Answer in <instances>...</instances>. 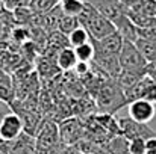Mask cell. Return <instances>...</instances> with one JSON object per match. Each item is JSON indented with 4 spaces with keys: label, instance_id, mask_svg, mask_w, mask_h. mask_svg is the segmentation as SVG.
<instances>
[{
    "label": "cell",
    "instance_id": "cell-1",
    "mask_svg": "<svg viewBox=\"0 0 156 154\" xmlns=\"http://www.w3.org/2000/svg\"><path fill=\"white\" fill-rule=\"evenodd\" d=\"M77 18H79L80 26L88 30L91 39H94V41H100V39H103V38L117 32L115 24L111 20H108L105 15H102L87 0H85V8H83L82 14Z\"/></svg>",
    "mask_w": 156,
    "mask_h": 154
},
{
    "label": "cell",
    "instance_id": "cell-2",
    "mask_svg": "<svg viewBox=\"0 0 156 154\" xmlns=\"http://www.w3.org/2000/svg\"><path fill=\"white\" fill-rule=\"evenodd\" d=\"M126 104L127 103L124 97V91L117 85L115 80L102 85L100 89L97 91V106L105 115H112Z\"/></svg>",
    "mask_w": 156,
    "mask_h": 154
},
{
    "label": "cell",
    "instance_id": "cell-3",
    "mask_svg": "<svg viewBox=\"0 0 156 154\" xmlns=\"http://www.w3.org/2000/svg\"><path fill=\"white\" fill-rule=\"evenodd\" d=\"M118 60H120L121 70L146 71L147 60L144 59L141 51L138 50L135 43H130V41H124L123 43V49H121L120 54H118Z\"/></svg>",
    "mask_w": 156,
    "mask_h": 154
},
{
    "label": "cell",
    "instance_id": "cell-4",
    "mask_svg": "<svg viewBox=\"0 0 156 154\" xmlns=\"http://www.w3.org/2000/svg\"><path fill=\"white\" fill-rule=\"evenodd\" d=\"M118 125H120V132L121 135L127 139V141H132V139H149V138H153L156 136V133L147 125V124H141V122H136L130 118H121L118 119Z\"/></svg>",
    "mask_w": 156,
    "mask_h": 154
},
{
    "label": "cell",
    "instance_id": "cell-5",
    "mask_svg": "<svg viewBox=\"0 0 156 154\" xmlns=\"http://www.w3.org/2000/svg\"><path fill=\"white\" fill-rule=\"evenodd\" d=\"M23 122L20 116L14 113H6L0 119V139L3 142H12L17 141L23 133Z\"/></svg>",
    "mask_w": 156,
    "mask_h": 154
},
{
    "label": "cell",
    "instance_id": "cell-6",
    "mask_svg": "<svg viewBox=\"0 0 156 154\" xmlns=\"http://www.w3.org/2000/svg\"><path fill=\"white\" fill-rule=\"evenodd\" d=\"M127 113L130 119L141 122V124H149L155 118L156 107L153 103L141 98V100H135L127 104Z\"/></svg>",
    "mask_w": 156,
    "mask_h": 154
},
{
    "label": "cell",
    "instance_id": "cell-7",
    "mask_svg": "<svg viewBox=\"0 0 156 154\" xmlns=\"http://www.w3.org/2000/svg\"><path fill=\"white\" fill-rule=\"evenodd\" d=\"M91 41L94 44L96 53H99V54H108V56H118L121 49H123V43H124L123 36L118 32L106 36V38L100 39V41H94V39H91Z\"/></svg>",
    "mask_w": 156,
    "mask_h": 154
},
{
    "label": "cell",
    "instance_id": "cell-8",
    "mask_svg": "<svg viewBox=\"0 0 156 154\" xmlns=\"http://www.w3.org/2000/svg\"><path fill=\"white\" fill-rule=\"evenodd\" d=\"M114 24H115V27H117V32L123 36L124 41L136 43V39H138V29H136V26L129 20V17H127L126 14H124L118 21H115Z\"/></svg>",
    "mask_w": 156,
    "mask_h": 154
},
{
    "label": "cell",
    "instance_id": "cell-9",
    "mask_svg": "<svg viewBox=\"0 0 156 154\" xmlns=\"http://www.w3.org/2000/svg\"><path fill=\"white\" fill-rule=\"evenodd\" d=\"M55 59H56L58 68L62 70V71H71V70H74L76 65H77V62H79L77 57H76L74 49H71V47H64L62 50H59Z\"/></svg>",
    "mask_w": 156,
    "mask_h": 154
},
{
    "label": "cell",
    "instance_id": "cell-10",
    "mask_svg": "<svg viewBox=\"0 0 156 154\" xmlns=\"http://www.w3.org/2000/svg\"><path fill=\"white\" fill-rule=\"evenodd\" d=\"M15 98V88L11 76L3 74L0 77V101L3 104H12Z\"/></svg>",
    "mask_w": 156,
    "mask_h": 154
},
{
    "label": "cell",
    "instance_id": "cell-11",
    "mask_svg": "<svg viewBox=\"0 0 156 154\" xmlns=\"http://www.w3.org/2000/svg\"><path fill=\"white\" fill-rule=\"evenodd\" d=\"M67 39H68V46H70L71 49H76V47H80V46H83V44L91 43V36H90L88 30H87L85 27H82V26H79L76 30H73V32L67 36Z\"/></svg>",
    "mask_w": 156,
    "mask_h": 154
},
{
    "label": "cell",
    "instance_id": "cell-12",
    "mask_svg": "<svg viewBox=\"0 0 156 154\" xmlns=\"http://www.w3.org/2000/svg\"><path fill=\"white\" fill-rule=\"evenodd\" d=\"M18 116H20V119H21V122H23V128L27 132V135H32V133H35V132H38V115L37 113H34V112H30V110H20V112H15Z\"/></svg>",
    "mask_w": 156,
    "mask_h": 154
},
{
    "label": "cell",
    "instance_id": "cell-13",
    "mask_svg": "<svg viewBox=\"0 0 156 154\" xmlns=\"http://www.w3.org/2000/svg\"><path fill=\"white\" fill-rule=\"evenodd\" d=\"M59 8L64 15L79 17L85 8V0H62L59 3Z\"/></svg>",
    "mask_w": 156,
    "mask_h": 154
},
{
    "label": "cell",
    "instance_id": "cell-14",
    "mask_svg": "<svg viewBox=\"0 0 156 154\" xmlns=\"http://www.w3.org/2000/svg\"><path fill=\"white\" fill-rule=\"evenodd\" d=\"M58 6H59V3L56 0H30V3H29V8L35 15L49 14Z\"/></svg>",
    "mask_w": 156,
    "mask_h": 154
},
{
    "label": "cell",
    "instance_id": "cell-15",
    "mask_svg": "<svg viewBox=\"0 0 156 154\" xmlns=\"http://www.w3.org/2000/svg\"><path fill=\"white\" fill-rule=\"evenodd\" d=\"M79 26H80V23H79V18L77 17H70V15H64L62 14V17L59 20V24H58V32H61L62 35L68 36Z\"/></svg>",
    "mask_w": 156,
    "mask_h": 154
},
{
    "label": "cell",
    "instance_id": "cell-16",
    "mask_svg": "<svg viewBox=\"0 0 156 154\" xmlns=\"http://www.w3.org/2000/svg\"><path fill=\"white\" fill-rule=\"evenodd\" d=\"M135 46L138 47V50L141 51V54L144 56V59L147 60V63L156 60V44L150 43V41H146L143 38H138L136 43H135Z\"/></svg>",
    "mask_w": 156,
    "mask_h": 154
},
{
    "label": "cell",
    "instance_id": "cell-17",
    "mask_svg": "<svg viewBox=\"0 0 156 154\" xmlns=\"http://www.w3.org/2000/svg\"><path fill=\"white\" fill-rule=\"evenodd\" d=\"M74 53H76V57H77L79 62L90 63V62L94 59V54H96L93 41L88 43V44H83V46H80V47H76V49H74Z\"/></svg>",
    "mask_w": 156,
    "mask_h": 154
},
{
    "label": "cell",
    "instance_id": "cell-18",
    "mask_svg": "<svg viewBox=\"0 0 156 154\" xmlns=\"http://www.w3.org/2000/svg\"><path fill=\"white\" fill-rule=\"evenodd\" d=\"M109 151H111V154H129V141L123 135L115 136L111 141Z\"/></svg>",
    "mask_w": 156,
    "mask_h": 154
},
{
    "label": "cell",
    "instance_id": "cell-19",
    "mask_svg": "<svg viewBox=\"0 0 156 154\" xmlns=\"http://www.w3.org/2000/svg\"><path fill=\"white\" fill-rule=\"evenodd\" d=\"M129 154H146V139H132L129 141Z\"/></svg>",
    "mask_w": 156,
    "mask_h": 154
},
{
    "label": "cell",
    "instance_id": "cell-20",
    "mask_svg": "<svg viewBox=\"0 0 156 154\" xmlns=\"http://www.w3.org/2000/svg\"><path fill=\"white\" fill-rule=\"evenodd\" d=\"M138 38H143L146 41H150L156 44V24L146 27V29H138Z\"/></svg>",
    "mask_w": 156,
    "mask_h": 154
},
{
    "label": "cell",
    "instance_id": "cell-21",
    "mask_svg": "<svg viewBox=\"0 0 156 154\" xmlns=\"http://www.w3.org/2000/svg\"><path fill=\"white\" fill-rule=\"evenodd\" d=\"M144 100L156 104V82L155 80H152V82L149 83V86H147V89H146V92H144Z\"/></svg>",
    "mask_w": 156,
    "mask_h": 154
},
{
    "label": "cell",
    "instance_id": "cell-22",
    "mask_svg": "<svg viewBox=\"0 0 156 154\" xmlns=\"http://www.w3.org/2000/svg\"><path fill=\"white\" fill-rule=\"evenodd\" d=\"M146 154H156V136L146 139Z\"/></svg>",
    "mask_w": 156,
    "mask_h": 154
},
{
    "label": "cell",
    "instance_id": "cell-23",
    "mask_svg": "<svg viewBox=\"0 0 156 154\" xmlns=\"http://www.w3.org/2000/svg\"><path fill=\"white\" fill-rule=\"evenodd\" d=\"M146 76L156 82V60L149 62V63L146 65Z\"/></svg>",
    "mask_w": 156,
    "mask_h": 154
},
{
    "label": "cell",
    "instance_id": "cell-24",
    "mask_svg": "<svg viewBox=\"0 0 156 154\" xmlns=\"http://www.w3.org/2000/svg\"><path fill=\"white\" fill-rule=\"evenodd\" d=\"M143 0H120V3L126 8V9H130V8H133L135 5H138V3H141Z\"/></svg>",
    "mask_w": 156,
    "mask_h": 154
},
{
    "label": "cell",
    "instance_id": "cell-25",
    "mask_svg": "<svg viewBox=\"0 0 156 154\" xmlns=\"http://www.w3.org/2000/svg\"><path fill=\"white\" fill-rule=\"evenodd\" d=\"M5 33H6V27H5L3 21L0 20V38H3V36H5Z\"/></svg>",
    "mask_w": 156,
    "mask_h": 154
},
{
    "label": "cell",
    "instance_id": "cell-26",
    "mask_svg": "<svg viewBox=\"0 0 156 154\" xmlns=\"http://www.w3.org/2000/svg\"><path fill=\"white\" fill-rule=\"evenodd\" d=\"M155 18H156V2H155Z\"/></svg>",
    "mask_w": 156,
    "mask_h": 154
},
{
    "label": "cell",
    "instance_id": "cell-27",
    "mask_svg": "<svg viewBox=\"0 0 156 154\" xmlns=\"http://www.w3.org/2000/svg\"><path fill=\"white\" fill-rule=\"evenodd\" d=\"M56 2H58V3H61V2H62V0H56Z\"/></svg>",
    "mask_w": 156,
    "mask_h": 154
}]
</instances>
